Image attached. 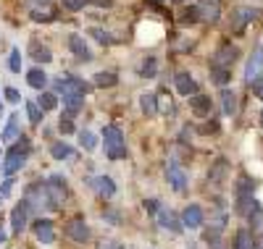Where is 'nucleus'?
Wrapping results in <instances>:
<instances>
[{"mask_svg": "<svg viewBox=\"0 0 263 249\" xmlns=\"http://www.w3.org/2000/svg\"><path fill=\"white\" fill-rule=\"evenodd\" d=\"M140 74H142V76H153V74H156V60H153V58L145 60L142 69H140Z\"/></svg>", "mask_w": 263, "mask_h": 249, "instance_id": "nucleus-36", "label": "nucleus"}, {"mask_svg": "<svg viewBox=\"0 0 263 249\" xmlns=\"http://www.w3.org/2000/svg\"><path fill=\"white\" fill-rule=\"evenodd\" d=\"M258 249H263V236H260V239H258Z\"/></svg>", "mask_w": 263, "mask_h": 249, "instance_id": "nucleus-45", "label": "nucleus"}, {"mask_svg": "<svg viewBox=\"0 0 263 249\" xmlns=\"http://www.w3.org/2000/svg\"><path fill=\"white\" fill-rule=\"evenodd\" d=\"M8 69H11L13 74H18V71H21V53H18V50H11V58H8Z\"/></svg>", "mask_w": 263, "mask_h": 249, "instance_id": "nucleus-32", "label": "nucleus"}, {"mask_svg": "<svg viewBox=\"0 0 263 249\" xmlns=\"http://www.w3.org/2000/svg\"><path fill=\"white\" fill-rule=\"evenodd\" d=\"M119 79H116V74H111V71H100L98 76H95V87H114Z\"/></svg>", "mask_w": 263, "mask_h": 249, "instance_id": "nucleus-28", "label": "nucleus"}, {"mask_svg": "<svg viewBox=\"0 0 263 249\" xmlns=\"http://www.w3.org/2000/svg\"><path fill=\"white\" fill-rule=\"evenodd\" d=\"M90 186L100 194V197H114L116 194V184H114V178H108V176H98L90 181Z\"/></svg>", "mask_w": 263, "mask_h": 249, "instance_id": "nucleus-13", "label": "nucleus"}, {"mask_svg": "<svg viewBox=\"0 0 263 249\" xmlns=\"http://www.w3.org/2000/svg\"><path fill=\"white\" fill-rule=\"evenodd\" d=\"M174 3H184V0H174Z\"/></svg>", "mask_w": 263, "mask_h": 249, "instance_id": "nucleus-47", "label": "nucleus"}, {"mask_svg": "<svg viewBox=\"0 0 263 249\" xmlns=\"http://www.w3.org/2000/svg\"><path fill=\"white\" fill-rule=\"evenodd\" d=\"M145 210L150 213V215H156L161 208H158V199H145Z\"/></svg>", "mask_w": 263, "mask_h": 249, "instance_id": "nucleus-38", "label": "nucleus"}, {"mask_svg": "<svg viewBox=\"0 0 263 249\" xmlns=\"http://www.w3.org/2000/svg\"><path fill=\"white\" fill-rule=\"evenodd\" d=\"M3 241H6V231H3V229H0V244H3Z\"/></svg>", "mask_w": 263, "mask_h": 249, "instance_id": "nucleus-44", "label": "nucleus"}, {"mask_svg": "<svg viewBox=\"0 0 263 249\" xmlns=\"http://www.w3.org/2000/svg\"><path fill=\"white\" fill-rule=\"evenodd\" d=\"M87 6V0H63V8L66 11H79Z\"/></svg>", "mask_w": 263, "mask_h": 249, "instance_id": "nucleus-35", "label": "nucleus"}, {"mask_svg": "<svg viewBox=\"0 0 263 249\" xmlns=\"http://www.w3.org/2000/svg\"><path fill=\"white\" fill-rule=\"evenodd\" d=\"M190 105H192V110H195V113H200V116H205V113L211 110V97H205V95L190 97Z\"/></svg>", "mask_w": 263, "mask_h": 249, "instance_id": "nucleus-22", "label": "nucleus"}, {"mask_svg": "<svg viewBox=\"0 0 263 249\" xmlns=\"http://www.w3.org/2000/svg\"><path fill=\"white\" fill-rule=\"evenodd\" d=\"M258 16V11L255 8H248V6H242V8H237L234 13H232V24H229V29L234 32V34H239V32H245V27L250 24V21Z\"/></svg>", "mask_w": 263, "mask_h": 249, "instance_id": "nucleus-6", "label": "nucleus"}, {"mask_svg": "<svg viewBox=\"0 0 263 249\" xmlns=\"http://www.w3.org/2000/svg\"><path fill=\"white\" fill-rule=\"evenodd\" d=\"M66 236H69L71 241H77V244H84L87 239H90V229H87L84 220H71V223H66Z\"/></svg>", "mask_w": 263, "mask_h": 249, "instance_id": "nucleus-9", "label": "nucleus"}, {"mask_svg": "<svg viewBox=\"0 0 263 249\" xmlns=\"http://www.w3.org/2000/svg\"><path fill=\"white\" fill-rule=\"evenodd\" d=\"M69 50H71L79 60H90V58H92V55H90V48L84 45V39H82L79 34H71V37H69Z\"/></svg>", "mask_w": 263, "mask_h": 249, "instance_id": "nucleus-15", "label": "nucleus"}, {"mask_svg": "<svg viewBox=\"0 0 263 249\" xmlns=\"http://www.w3.org/2000/svg\"><path fill=\"white\" fill-rule=\"evenodd\" d=\"M63 105H66V110H69L63 118H71L74 113H79V110H82V105H84V97H82V95H63Z\"/></svg>", "mask_w": 263, "mask_h": 249, "instance_id": "nucleus-17", "label": "nucleus"}, {"mask_svg": "<svg viewBox=\"0 0 263 249\" xmlns=\"http://www.w3.org/2000/svg\"><path fill=\"white\" fill-rule=\"evenodd\" d=\"M55 89L63 92V95H82L84 97L87 92H90V84H84L77 76H63V79H55Z\"/></svg>", "mask_w": 263, "mask_h": 249, "instance_id": "nucleus-3", "label": "nucleus"}, {"mask_svg": "<svg viewBox=\"0 0 263 249\" xmlns=\"http://www.w3.org/2000/svg\"><path fill=\"white\" fill-rule=\"evenodd\" d=\"M237 55H239V50L234 48V45H224V48L213 55L211 69H224V71H229V69H232V63L237 60Z\"/></svg>", "mask_w": 263, "mask_h": 249, "instance_id": "nucleus-5", "label": "nucleus"}, {"mask_svg": "<svg viewBox=\"0 0 263 249\" xmlns=\"http://www.w3.org/2000/svg\"><path fill=\"white\" fill-rule=\"evenodd\" d=\"M211 76H213L216 84H227V81H229V71H224V69H213Z\"/></svg>", "mask_w": 263, "mask_h": 249, "instance_id": "nucleus-34", "label": "nucleus"}, {"mask_svg": "<svg viewBox=\"0 0 263 249\" xmlns=\"http://www.w3.org/2000/svg\"><path fill=\"white\" fill-rule=\"evenodd\" d=\"M92 37H95V39H98L100 45H108V42H111V37H108V34L103 32V29H92Z\"/></svg>", "mask_w": 263, "mask_h": 249, "instance_id": "nucleus-37", "label": "nucleus"}, {"mask_svg": "<svg viewBox=\"0 0 263 249\" xmlns=\"http://www.w3.org/2000/svg\"><path fill=\"white\" fill-rule=\"evenodd\" d=\"M37 108H40L42 113H45V110H55V108H58V97L50 95V92H42L40 100H37Z\"/></svg>", "mask_w": 263, "mask_h": 249, "instance_id": "nucleus-24", "label": "nucleus"}, {"mask_svg": "<svg viewBox=\"0 0 263 249\" xmlns=\"http://www.w3.org/2000/svg\"><path fill=\"white\" fill-rule=\"evenodd\" d=\"M177 89H179V95H192L195 89H197V84H195V79L190 76V74H177Z\"/></svg>", "mask_w": 263, "mask_h": 249, "instance_id": "nucleus-18", "label": "nucleus"}, {"mask_svg": "<svg viewBox=\"0 0 263 249\" xmlns=\"http://www.w3.org/2000/svg\"><path fill=\"white\" fill-rule=\"evenodd\" d=\"M221 105H224V113H227V116H232V113L237 110V95L229 92V89H227V92H221Z\"/></svg>", "mask_w": 263, "mask_h": 249, "instance_id": "nucleus-26", "label": "nucleus"}, {"mask_svg": "<svg viewBox=\"0 0 263 249\" xmlns=\"http://www.w3.org/2000/svg\"><path fill=\"white\" fill-rule=\"evenodd\" d=\"M260 76H263V50H255V53L250 55L248 66H245V79H248V84H253V81H258Z\"/></svg>", "mask_w": 263, "mask_h": 249, "instance_id": "nucleus-7", "label": "nucleus"}, {"mask_svg": "<svg viewBox=\"0 0 263 249\" xmlns=\"http://www.w3.org/2000/svg\"><path fill=\"white\" fill-rule=\"evenodd\" d=\"M253 92H255V95L263 100V76H260L258 81H253Z\"/></svg>", "mask_w": 263, "mask_h": 249, "instance_id": "nucleus-42", "label": "nucleus"}, {"mask_svg": "<svg viewBox=\"0 0 263 249\" xmlns=\"http://www.w3.org/2000/svg\"><path fill=\"white\" fill-rule=\"evenodd\" d=\"M103 139H105V155L108 160H121L126 155V142H124V134L119 126H105L103 129Z\"/></svg>", "mask_w": 263, "mask_h": 249, "instance_id": "nucleus-1", "label": "nucleus"}, {"mask_svg": "<svg viewBox=\"0 0 263 249\" xmlns=\"http://www.w3.org/2000/svg\"><path fill=\"white\" fill-rule=\"evenodd\" d=\"M227 173V163L224 160H218L216 163V168L211 171V181H216V184H221V176Z\"/></svg>", "mask_w": 263, "mask_h": 249, "instance_id": "nucleus-31", "label": "nucleus"}, {"mask_svg": "<svg viewBox=\"0 0 263 249\" xmlns=\"http://www.w3.org/2000/svg\"><path fill=\"white\" fill-rule=\"evenodd\" d=\"M58 129H61L63 134H71V131H74V123H71V118H61Z\"/></svg>", "mask_w": 263, "mask_h": 249, "instance_id": "nucleus-40", "label": "nucleus"}, {"mask_svg": "<svg viewBox=\"0 0 263 249\" xmlns=\"http://www.w3.org/2000/svg\"><path fill=\"white\" fill-rule=\"evenodd\" d=\"M27 81H29V87H34V89H42L48 84V74L42 71V69H32L29 74H27Z\"/></svg>", "mask_w": 263, "mask_h": 249, "instance_id": "nucleus-20", "label": "nucleus"}, {"mask_svg": "<svg viewBox=\"0 0 263 249\" xmlns=\"http://www.w3.org/2000/svg\"><path fill=\"white\" fill-rule=\"evenodd\" d=\"M50 155L55 157V160H63V157H66V160H71V157H74V150H71L69 144H63V142H55V144L50 147Z\"/></svg>", "mask_w": 263, "mask_h": 249, "instance_id": "nucleus-21", "label": "nucleus"}, {"mask_svg": "<svg viewBox=\"0 0 263 249\" xmlns=\"http://www.w3.org/2000/svg\"><path fill=\"white\" fill-rule=\"evenodd\" d=\"M79 144H82L84 150H95V147H98L95 134H92V131H79Z\"/></svg>", "mask_w": 263, "mask_h": 249, "instance_id": "nucleus-29", "label": "nucleus"}, {"mask_svg": "<svg viewBox=\"0 0 263 249\" xmlns=\"http://www.w3.org/2000/svg\"><path fill=\"white\" fill-rule=\"evenodd\" d=\"M27 218H29L27 202H18V205L13 208V213H11V229H13V234H21L27 229Z\"/></svg>", "mask_w": 263, "mask_h": 249, "instance_id": "nucleus-11", "label": "nucleus"}, {"mask_svg": "<svg viewBox=\"0 0 263 249\" xmlns=\"http://www.w3.org/2000/svg\"><path fill=\"white\" fill-rule=\"evenodd\" d=\"M18 113H13V116H8V123H6V129H3V134H0V139L3 142H13V139H21L18 137Z\"/></svg>", "mask_w": 263, "mask_h": 249, "instance_id": "nucleus-16", "label": "nucleus"}, {"mask_svg": "<svg viewBox=\"0 0 263 249\" xmlns=\"http://www.w3.org/2000/svg\"><path fill=\"white\" fill-rule=\"evenodd\" d=\"M140 108H142V113L147 118H153L158 113V102H156V95H142L140 97Z\"/></svg>", "mask_w": 263, "mask_h": 249, "instance_id": "nucleus-19", "label": "nucleus"}, {"mask_svg": "<svg viewBox=\"0 0 263 249\" xmlns=\"http://www.w3.org/2000/svg\"><path fill=\"white\" fill-rule=\"evenodd\" d=\"M234 249H253V239H250V231H237V239H234Z\"/></svg>", "mask_w": 263, "mask_h": 249, "instance_id": "nucleus-27", "label": "nucleus"}, {"mask_svg": "<svg viewBox=\"0 0 263 249\" xmlns=\"http://www.w3.org/2000/svg\"><path fill=\"white\" fill-rule=\"evenodd\" d=\"M24 163H27V152H13V150H8L6 163H3V171H6L8 176H13L16 171L24 168Z\"/></svg>", "mask_w": 263, "mask_h": 249, "instance_id": "nucleus-12", "label": "nucleus"}, {"mask_svg": "<svg viewBox=\"0 0 263 249\" xmlns=\"http://www.w3.org/2000/svg\"><path fill=\"white\" fill-rule=\"evenodd\" d=\"M195 16L200 21H205V24H216L218 16H221V0H203L195 8Z\"/></svg>", "mask_w": 263, "mask_h": 249, "instance_id": "nucleus-4", "label": "nucleus"}, {"mask_svg": "<svg viewBox=\"0 0 263 249\" xmlns=\"http://www.w3.org/2000/svg\"><path fill=\"white\" fill-rule=\"evenodd\" d=\"M260 126H263V113H260Z\"/></svg>", "mask_w": 263, "mask_h": 249, "instance_id": "nucleus-46", "label": "nucleus"}, {"mask_svg": "<svg viewBox=\"0 0 263 249\" xmlns=\"http://www.w3.org/2000/svg\"><path fill=\"white\" fill-rule=\"evenodd\" d=\"M166 178H168V184L177 189V192H184L187 189V173L177 163H168L166 165Z\"/></svg>", "mask_w": 263, "mask_h": 249, "instance_id": "nucleus-8", "label": "nucleus"}, {"mask_svg": "<svg viewBox=\"0 0 263 249\" xmlns=\"http://www.w3.org/2000/svg\"><path fill=\"white\" fill-rule=\"evenodd\" d=\"M45 197H48V208L58 210L66 199V186H63V178L61 176H50L45 181Z\"/></svg>", "mask_w": 263, "mask_h": 249, "instance_id": "nucleus-2", "label": "nucleus"}, {"mask_svg": "<svg viewBox=\"0 0 263 249\" xmlns=\"http://www.w3.org/2000/svg\"><path fill=\"white\" fill-rule=\"evenodd\" d=\"M161 225H163V229H168V231H174V234H179L182 231V225H179V220L177 218H174V213H161Z\"/></svg>", "mask_w": 263, "mask_h": 249, "instance_id": "nucleus-25", "label": "nucleus"}, {"mask_svg": "<svg viewBox=\"0 0 263 249\" xmlns=\"http://www.w3.org/2000/svg\"><path fill=\"white\" fill-rule=\"evenodd\" d=\"M29 53H32V58L34 60H42V63H48L53 55H50V50L45 48V45H37V42H32L29 45Z\"/></svg>", "mask_w": 263, "mask_h": 249, "instance_id": "nucleus-23", "label": "nucleus"}, {"mask_svg": "<svg viewBox=\"0 0 263 249\" xmlns=\"http://www.w3.org/2000/svg\"><path fill=\"white\" fill-rule=\"evenodd\" d=\"M34 236L40 244H53L55 241V231H53V223L48 218H40L34 220Z\"/></svg>", "mask_w": 263, "mask_h": 249, "instance_id": "nucleus-10", "label": "nucleus"}, {"mask_svg": "<svg viewBox=\"0 0 263 249\" xmlns=\"http://www.w3.org/2000/svg\"><path fill=\"white\" fill-rule=\"evenodd\" d=\"M6 100H8V102H18V100H21V95L16 92L13 87H6Z\"/></svg>", "mask_w": 263, "mask_h": 249, "instance_id": "nucleus-41", "label": "nucleus"}, {"mask_svg": "<svg viewBox=\"0 0 263 249\" xmlns=\"http://www.w3.org/2000/svg\"><path fill=\"white\" fill-rule=\"evenodd\" d=\"M182 223L187 225V229H200V225H203V210L197 208V205H190L182 213Z\"/></svg>", "mask_w": 263, "mask_h": 249, "instance_id": "nucleus-14", "label": "nucleus"}, {"mask_svg": "<svg viewBox=\"0 0 263 249\" xmlns=\"http://www.w3.org/2000/svg\"><path fill=\"white\" fill-rule=\"evenodd\" d=\"M87 3H95V6H103V8H108V6H111V0H87Z\"/></svg>", "mask_w": 263, "mask_h": 249, "instance_id": "nucleus-43", "label": "nucleus"}, {"mask_svg": "<svg viewBox=\"0 0 263 249\" xmlns=\"http://www.w3.org/2000/svg\"><path fill=\"white\" fill-rule=\"evenodd\" d=\"M27 116H29V121H32L34 126L42 121V110L37 108V102H27Z\"/></svg>", "mask_w": 263, "mask_h": 249, "instance_id": "nucleus-30", "label": "nucleus"}, {"mask_svg": "<svg viewBox=\"0 0 263 249\" xmlns=\"http://www.w3.org/2000/svg\"><path fill=\"white\" fill-rule=\"evenodd\" d=\"M11 189H13V178H6V181H3V186H0V199H3ZM0 205H3V202H0Z\"/></svg>", "mask_w": 263, "mask_h": 249, "instance_id": "nucleus-39", "label": "nucleus"}, {"mask_svg": "<svg viewBox=\"0 0 263 249\" xmlns=\"http://www.w3.org/2000/svg\"><path fill=\"white\" fill-rule=\"evenodd\" d=\"M32 18H34V21H50V18H53V11H50V8H42V11L37 8V11H32Z\"/></svg>", "mask_w": 263, "mask_h": 249, "instance_id": "nucleus-33", "label": "nucleus"}]
</instances>
